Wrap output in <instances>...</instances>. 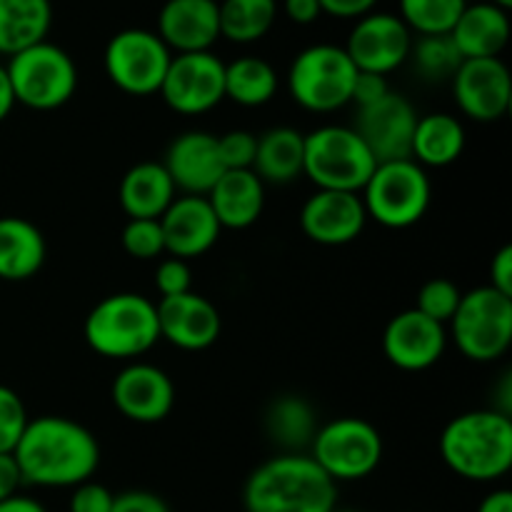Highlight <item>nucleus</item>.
<instances>
[{"label": "nucleus", "instance_id": "nucleus-27", "mask_svg": "<svg viewBox=\"0 0 512 512\" xmlns=\"http://www.w3.org/2000/svg\"><path fill=\"white\" fill-rule=\"evenodd\" d=\"M305 163V135L300 130L278 125L265 130L255 148L253 173L263 183L288 185L303 175Z\"/></svg>", "mask_w": 512, "mask_h": 512}, {"label": "nucleus", "instance_id": "nucleus-30", "mask_svg": "<svg viewBox=\"0 0 512 512\" xmlns=\"http://www.w3.org/2000/svg\"><path fill=\"white\" fill-rule=\"evenodd\" d=\"M265 433L285 453H303L318 433L315 408L300 395H280L265 410Z\"/></svg>", "mask_w": 512, "mask_h": 512}, {"label": "nucleus", "instance_id": "nucleus-45", "mask_svg": "<svg viewBox=\"0 0 512 512\" xmlns=\"http://www.w3.org/2000/svg\"><path fill=\"white\" fill-rule=\"evenodd\" d=\"M280 10L295 25H313L323 15L320 0H283V8Z\"/></svg>", "mask_w": 512, "mask_h": 512}, {"label": "nucleus", "instance_id": "nucleus-35", "mask_svg": "<svg viewBox=\"0 0 512 512\" xmlns=\"http://www.w3.org/2000/svg\"><path fill=\"white\" fill-rule=\"evenodd\" d=\"M460 298H463V293H460V288L453 283V280L433 278V280H428L423 288H420L418 305H415V310H418V313H423L425 318L445 325L453 320L455 310H458V305H460Z\"/></svg>", "mask_w": 512, "mask_h": 512}, {"label": "nucleus", "instance_id": "nucleus-51", "mask_svg": "<svg viewBox=\"0 0 512 512\" xmlns=\"http://www.w3.org/2000/svg\"><path fill=\"white\" fill-rule=\"evenodd\" d=\"M335 512H360V510H335Z\"/></svg>", "mask_w": 512, "mask_h": 512}, {"label": "nucleus", "instance_id": "nucleus-43", "mask_svg": "<svg viewBox=\"0 0 512 512\" xmlns=\"http://www.w3.org/2000/svg\"><path fill=\"white\" fill-rule=\"evenodd\" d=\"M490 288L512 298V245H503L490 263Z\"/></svg>", "mask_w": 512, "mask_h": 512}, {"label": "nucleus", "instance_id": "nucleus-16", "mask_svg": "<svg viewBox=\"0 0 512 512\" xmlns=\"http://www.w3.org/2000/svg\"><path fill=\"white\" fill-rule=\"evenodd\" d=\"M110 398L130 423H163L175 405V385L165 370L150 363H130L115 375Z\"/></svg>", "mask_w": 512, "mask_h": 512}, {"label": "nucleus", "instance_id": "nucleus-8", "mask_svg": "<svg viewBox=\"0 0 512 512\" xmlns=\"http://www.w3.org/2000/svg\"><path fill=\"white\" fill-rule=\"evenodd\" d=\"M5 70L15 103L30 110L63 108L78 90V65L70 53L50 40L10 55Z\"/></svg>", "mask_w": 512, "mask_h": 512}, {"label": "nucleus", "instance_id": "nucleus-20", "mask_svg": "<svg viewBox=\"0 0 512 512\" xmlns=\"http://www.w3.org/2000/svg\"><path fill=\"white\" fill-rule=\"evenodd\" d=\"M160 228L165 253L180 260H193L208 253L223 230L205 195H178L160 215Z\"/></svg>", "mask_w": 512, "mask_h": 512}, {"label": "nucleus", "instance_id": "nucleus-42", "mask_svg": "<svg viewBox=\"0 0 512 512\" xmlns=\"http://www.w3.org/2000/svg\"><path fill=\"white\" fill-rule=\"evenodd\" d=\"M388 93H390V85L385 75L363 73V70H358V78H355L353 98H350V103H355L358 108H365V105L378 103V100L385 98Z\"/></svg>", "mask_w": 512, "mask_h": 512}, {"label": "nucleus", "instance_id": "nucleus-28", "mask_svg": "<svg viewBox=\"0 0 512 512\" xmlns=\"http://www.w3.org/2000/svg\"><path fill=\"white\" fill-rule=\"evenodd\" d=\"M465 128L455 115H418L410 158L423 168H448L463 155Z\"/></svg>", "mask_w": 512, "mask_h": 512}, {"label": "nucleus", "instance_id": "nucleus-18", "mask_svg": "<svg viewBox=\"0 0 512 512\" xmlns=\"http://www.w3.org/2000/svg\"><path fill=\"white\" fill-rule=\"evenodd\" d=\"M445 348H448L445 325L425 318L415 308L403 310L385 325L383 353L400 370L420 373L433 368L443 358Z\"/></svg>", "mask_w": 512, "mask_h": 512}, {"label": "nucleus", "instance_id": "nucleus-9", "mask_svg": "<svg viewBox=\"0 0 512 512\" xmlns=\"http://www.w3.org/2000/svg\"><path fill=\"white\" fill-rule=\"evenodd\" d=\"M453 343L473 363H493L512 345V298L490 285L463 293L453 320Z\"/></svg>", "mask_w": 512, "mask_h": 512}, {"label": "nucleus", "instance_id": "nucleus-48", "mask_svg": "<svg viewBox=\"0 0 512 512\" xmlns=\"http://www.w3.org/2000/svg\"><path fill=\"white\" fill-rule=\"evenodd\" d=\"M15 105L18 103H15L13 85H10L8 70H5V65H0V123H3L10 113H13Z\"/></svg>", "mask_w": 512, "mask_h": 512}, {"label": "nucleus", "instance_id": "nucleus-41", "mask_svg": "<svg viewBox=\"0 0 512 512\" xmlns=\"http://www.w3.org/2000/svg\"><path fill=\"white\" fill-rule=\"evenodd\" d=\"M110 512H170V505L150 490H125L115 495Z\"/></svg>", "mask_w": 512, "mask_h": 512}, {"label": "nucleus", "instance_id": "nucleus-36", "mask_svg": "<svg viewBox=\"0 0 512 512\" xmlns=\"http://www.w3.org/2000/svg\"><path fill=\"white\" fill-rule=\"evenodd\" d=\"M120 240H123L125 253L135 260H153L165 253V238L163 228H160V220H128Z\"/></svg>", "mask_w": 512, "mask_h": 512}, {"label": "nucleus", "instance_id": "nucleus-47", "mask_svg": "<svg viewBox=\"0 0 512 512\" xmlns=\"http://www.w3.org/2000/svg\"><path fill=\"white\" fill-rule=\"evenodd\" d=\"M478 512H512V493L508 488L493 490L478 505Z\"/></svg>", "mask_w": 512, "mask_h": 512}, {"label": "nucleus", "instance_id": "nucleus-50", "mask_svg": "<svg viewBox=\"0 0 512 512\" xmlns=\"http://www.w3.org/2000/svg\"><path fill=\"white\" fill-rule=\"evenodd\" d=\"M488 3L498 5V8H503V10H510L512 8V0H488Z\"/></svg>", "mask_w": 512, "mask_h": 512}, {"label": "nucleus", "instance_id": "nucleus-33", "mask_svg": "<svg viewBox=\"0 0 512 512\" xmlns=\"http://www.w3.org/2000/svg\"><path fill=\"white\" fill-rule=\"evenodd\" d=\"M468 0H400V20L413 35H450Z\"/></svg>", "mask_w": 512, "mask_h": 512}, {"label": "nucleus", "instance_id": "nucleus-29", "mask_svg": "<svg viewBox=\"0 0 512 512\" xmlns=\"http://www.w3.org/2000/svg\"><path fill=\"white\" fill-rule=\"evenodd\" d=\"M53 25L50 0H0V55H15L48 40Z\"/></svg>", "mask_w": 512, "mask_h": 512}, {"label": "nucleus", "instance_id": "nucleus-15", "mask_svg": "<svg viewBox=\"0 0 512 512\" xmlns=\"http://www.w3.org/2000/svg\"><path fill=\"white\" fill-rule=\"evenodd\" d=\"M418 123V110L405 95L390 90L378 103L358 108L355 133L363 138L378 163L408 160L413 148V133Z\"/></svg>", "mask_w": 512, "mask_h": 512}, {"label": "nucleus", "instance_id": "nucleus-24", "mask_svg": "<svg viewBox=\"0 0 512 512\" xmlns=\"http://www.w3.org/2000/svg\"><path fill=\"white\" fill-rule=\"evenodd\" d=\"M450 38L463 60L500 58L510 40L508 10L493 3L465 5L458 23L450 30Z\"/></svg>", "mask_w": 512, "mask_h": 512}, {"label": "nucleus", "instance_id": "nucleus-12", "mask_svg": "<svg viewBox=\"0 0 512 512\" xmlns=\"http://www.w3.org/2000/svg\"><path fill=\"white\" fill-rule=\"evenodd\" d=\"M158 93L175 113H208L225 100V63L213 50L173 55Z\"/></svg>", "mask_w": 512, "mask_h": 512}, {"label": "nucleus", "instance_id": "nucleus-21", "mask_svg": "<svg viewBox=\"0 0 512 512\" xmlns=\"http://www.w3.org/2000/svg\"><path fill=\"white\" fill-rule=\"evenodd\" d=\"M163 168L168 170L175 190H183L185 195H208L225 173L218 135L205 130H185L165 150Z\"/></svg>", "mask_w": 512, "mask_h": 512}, {"label": "nucleus", "instance_id": "nucleus-10", "mask_svg": "<svg viewBox=\"0 0 512 512\" xmlns=\"http://www.w3.org/2000/svg\"><path fill=\"white\" fill-rule=\"evenodd\" d=\"M310 458L333 483H353L378 470L383 438L368 420L335 418L318 428L310 443Z\"/></svg>", "mask_w": 512, "mask_h": 512}, {"label": "nucleus", "instance_id": "nucleus-19", "mask_svg": "<svg viewBox=\"0 0 512 512\" xmlns=\"http://www.w3.org/2000/svg\"><path fill=\"white\" fill-rule=\"evenodd\" d=\"M155 310H158L160 338H165L175 348L198 353V350H208L220 338L223 320H220L218 308L193 290L173 295V298H160Z\"/></svg>", "mask_w": 512, "mask_h": 512}, {"label": "nucleus", "instance_id": "nucleus-38", "mask_svg": "<svg viewBox=\"0 0 512 512\" xmlns=\"http://www.w3.org/2000/svg\"><path fill=\"white\" fill-rule=\"evenodd\" d=\"M255 148H258V135L248 130H230L218 135V150L225 170H253Z\"/></svg>", "mask_w": 512, "mask_h": 512}, {"label": "nucleus", "instance_id": "nucleus-37", "mask_svg": "<svg viewBox=\"0 0 512 512\" xmlns=\"http://www.w3.org/2000/svg\"><path fill=\"white\" fill-rule=\"evenodd\" d=\"M28 423V410L20 395L8 385H0V453H13Z\"/></svg>", "mask_w": 512, "mask_h": 512}, {"label": "nucleus", "instance_id": "nucleus-49", "mask_svg": "<svg viewBox=\"0 0 512 512\" xmlns=\"http://www.w3.org/2000/svg\"><path fill=\"white\" fill-rule=\"evenodd\" d=\"M0 512H48V510H45L43 503H38L35 498L15 493L13 498H8L0 503Z\"/></svg>", "mask_w": 512, "mask_h": 512}, {"label": "nucleus", "instance_id": "nucleus-26", "mask_svg": "<svg viewBox=\"0 0 512 512\" xmlns=\"http://www.w3.org/2000/svg\"><path fill=\"white\" fill-rule=\"evenodd\" d=\"M45 238L30 220L18 215L0 218V280L23 283L45 263Z\"/></svg>", "mask_w": 512, "mask_h": 512}, {"label": "nucleus", "instance_id": "nucleus-39", "mask_svg": "<svg viewBox=\"0 0 512 512\" xmlns=\"http://www.w3.org/2000/svg\"><path fill=\"white\" fill-rule=\"evenodd\" d=\"M155 288H158L160 298H173V295L190 293L193 290V273H190L188 260L165 258L155 268Z\"/></svg>", "mask_w": 512, "mask_h": 512}, {"label": "nucleus", "instance_id": "nucleus-46", "mask_svg": "<svg viewBox=\"0 0 512 512\" xmlns=\"http://www.w3.org/2000/svg\"><path fill=\"white\" fill-rule=\"evenodd\" d=\"M20 485H23V478H20L13 453H0V503L13 498Z\"/></svg>", "mask_w": 512, "mask_h": 512}, {"label": "nucleus", "instance_id": "nucleus-31", "mask_svg": "<svg viewBox=\"0 0 512 512\" xmlns=\"http://www.w3.org/2000/svg\"><path fill=\"white\" fill-rule=\"evenodd\" d=\"M280 88L278 70L258 55H240L225 63V98L243 108H260L275 98Z\"/></svg>", "mask_w": 512, "mask_h": 512}, {"label": "nucleus", "instance_id": "nucleus-13", "mask_svg": "<svg viewBox=\"0 0 512 512\" xmlns=\"http://www.w3.org/2000/svg\"><path fill=\"white\" fill-rule=\"evenodd\" d=\"M353 65L363 73H378L388 78L390 73L408 63L413 50V33L408 25L393 13H368L355 20L343 45Z\"/></svg>", "mask_w": 512, "mask_h": 512}, {"label": "nucleus", "instance_id": "nucleus-2", "mask_svg": "<svg viewBox=\"0 0 512 512\" xmlns=\"http://www.w3.org/2000/svg\"><path fill=\"white\" fill-rule=\"evenodd\" d=\"M243 508L245 512H335L338 483L310 455H275L248 475Z\"/></svg>", "mask_w": 512, "mask_h": 512}, {"label": "nucleus", "instance_id": "nucleus-23", "mask_svg": "<svg viewBox=\"0 0 512 512\" xmlns=\"http://www.w3.org/2000/svg\"><path fill=\"white\" fill-rule=\"evenodd\" d=\"M220 228L245 230L265 208V183L253 170H225L205 195Z\"/></svg>", "mask_w": 512, "mask_h": 512}, {"label": "nucleus", "instance_id": "nucleus-32", "mask_svg": "<svg viewBox=\"0 0 512 512\" xmlns=\"http://www.w3.org/2000/svg\"><path fill=\"white\" fill-rule=\"evenodd\" d=\"M278 13V0H223L218 3L220 38L238 45L258 43L273 30Z\"/></svg>", "mask_w": 512, "mask_h": 512}, {"label": "nucleus", "instance_id": "nucleus-1", "mask_svg": "<svg viewBox=\"0 0 512 512\" xmlns=\"http://www.w3.org/2000/svg\"><path fill=\"white\" fill-rule=\"evenodd\" d=\"M23 485L75 488L93 480L100 465V445L85 425L63 415L30 418L13 450Z\"/></svg>", "mask_w": 512, "mask_h": 512}, {"label": "nucleus", "instance_id": "nucleus-14", "mask_svg": "<svg viewBox=\"0 0 512 512\" xmlns=\"http://www.w3.org/2000/svg\"><path fill=\"white\" fill-rule=\"evenodd\" d=\"M453 95L460 113L475 123H495L512 105V78L500 58L463 60L453 75Z\"/></svg>", "mask_w": 512, "mask_h": 512}, {"label": "nucleus", "instance_id": "nucleus-40", "mask_svg": "<svg viewBox=\"0 0 512 512\" xmlns=\"http://www.w3.org/2000/svg\"><path fill=\"white\" fill-rule=\"evenodd\" d=\"M113 498L105 485L95 483V480H85V483L75 485L73 495H70L68 512H110L113 508Z\"/></svg>", "mask_w": 512, "mask_h": 512}, {"label": "nucleus", "instance_id": "nucleus-22", "mask_svg": "<svg viewBox=\"0 0 512 512\" xmlns=\"http://www.w3.org/2000/svg\"><path fill=\"white\" fill-rule=\"evenodd\" d=\"M155 33L173 55L213 50L220 40L218 0H165Z\"/></svg>", "mask_w": 512, "mask_h": 512}, {"label": "nucleus", "instance_id": "nucleus-17", "mask_svg": "<svg viewBox=\"0 0 512 512\" xmlns=\"http://www.w3.org/2000/svg\"><path fill=\"white\" fill-rule=\"evenodd\" d=\"M368 223V213L360 193L343 190H315L300 210V228L305 238L318 245H348L360 238Z\"/></svg>", "mask_w": 512, "mask_h": 512}, {"label": "nucleus", "instance_id": "nucleus-7", "mask_svg": "<svg viewBox=\"0 0 512 512\" xmlns=\"http://www.w3.org/2000/svg\"><path fill=\"white\" fill-rule=\"evenodd\" d=\"M358 68L343 45L315 43L300 50L288 70V90L310 113H335L353 98Z\"/></svg>", "mask_w": 512, "mask_h": 512}, {"label": "nucleus", "instance_id": "nucleus-3", "mask_svg": "<svg viewBox=\"0 0 512 512\" xmlns=\"http://www.w3.org/2000/svg\"><path fill=\"white\" fill-rule=\"evenodd\" d=\"M440 458L470 483L505 478L512 468V418L493 408L458 415L440 435Z\"/></svg>", "mask_w": 512, "mask_h": 512}, {"label": "nucleus", "instance_id": "nucleus-4", "mask_svg": "<svg viewBox=\"0 0 512 512\" xmlns=\"http://www.w3.org/2000/svg\"><path fill=\"white\" fill-rule=\"evenodd\" d=\"M83 335L103 358H140L160 340L158 310L153 300L140 293L108 295L88 313Z\"/></svg>", "mask_w": 512, "mask_h": 512}, {"label": "nucleus", "instance_id": "nucleus-34", "mask_svg": "<svg viewBox=\"0 0 512 512\" xmlns=\"http://www.w3.org/2000/svg\"><path fill=\"white\" fill-rule=\"evenodd\" d=\"M408 60H413L415 70L423 80L445 83V80H453V75L458 73L463 55L458 53L450 35H420L418 40H413V50H410Z\"/></svg>", "mask_w": 512, "mask_h": 512}, {"label": "nucleus", "instance_id": "nucleus-44", "mask_svg": "<svg viewBox=\"0 0 512 512\" xmlns=\"http://www.w3.org/2000/svg\"><path fill=\"white\" fill-rule=\"evenodd\" d=\"M378 0H320L323 15H333L340 20H360L373 13Z\"/></svg>", "mask_w": 512, "mask_h": 512}, {"label": "nucleus", "instance_id": "nucleus-25", "mask_svg": "<svg viewBox=\"0 0 512 512\" xmlns=\"http://www.w3.org/2000/svg\"><path fill=\"white\" fill-rule=\"evenodd\" d=\"M118 198L130 220H160V215L178 198V190H175L173 180H170L163 163L145 160V163L133 165L123 175Z\"/></svg>", "mask_w": 512, "mask_h": 512}, {"label": "nucleus", "instance_id": "nucleus-11", "mask_svg": "<svg viewBox=\"0 0 512 512\" xmlns=\"http://www.w3.org/2000/svg\"><path fill=\"white\" fill-rule=\"evenodd\" d=\"M173 53L155 30L125 28L108 40L103 53L110 83L123 93L145 98L163 85Z\"/></svg>", "mask_w": 512, "mask_h": 512}, {"label": "nucleus", "instance_id": "nucleus-5", "mask_svg": "<svg viewBox=\"0 0 512 512\" xmlns=\"http://www.w3.org/2000/svg\"><path fill=\"white\" fill-rule=\"evenodd\" d=\"M365 213L390 230L413 228L425 218L433 203V183L423 165L408 160H388L375 165L373 175L360 190Z\"/></svg>", "mask_w": 512, "mask_h": 512}, {"label": "nucleus", "instance_id": "nucleus-6", "mask_svg": "<svg viewBox=\"0 0 512 512\" xmlns=\"http://www.w3.org/2000/svg\"><path fill=\"white\" fill-rule=\"evenodd\" d=\"M378 160L363 143L355 128L348 125H320L305 135L303 175L318 190L360 193L373 175Z\"/></svg>", "mask_w": 512, "mask_h": 512}]
</instances>
